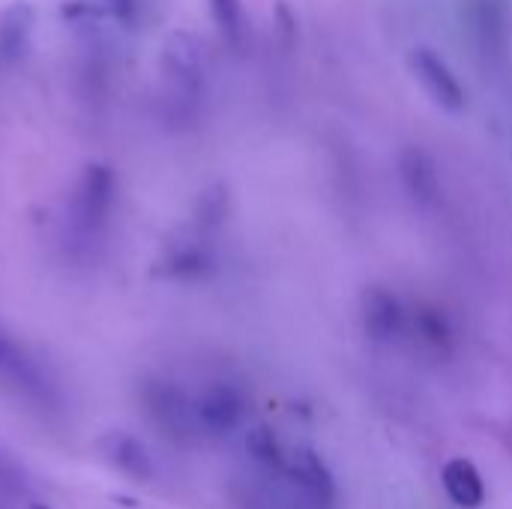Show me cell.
I'll return each instance as SVG.
<instances>
[{
    "mask_svg": "<svg viewBox=\"0 0 512 509\" xmlns=\"http://www.w3.org/2000/svg\"><path fill=\"white\" fill-rule=\"evenodd\" d=\"M36 9L27 0H15L0 12V66H15L33 39Z\"/></svg>",
    "mask_w": 512,
    "mask_h": 509,
    "instance_id": "8992f818",
    "label": "cell"
},
{
    "mask_svg": "<svg viewBox=\"0 0 512 509\" xmlns=\"http://www.w3.org/2000/svg\"><path fill=\"white\" fill-rule=\"evenodd\" d=\"M93 3L105 12V18H111L123 27H132L138 21V12H141L138 0H93Z\"/></svg>",
    "mask_w": 512,
    "mask_h": 509,
    "instance_id": "4fadbf2b",
    "label": "cell"
},
{
    "mask_svg": "<svg viewBox=\"0 0 512 509\" xmlns=\"http://www.w3.org/2000/svg\"><path fill=\"white\" fill-rule=\"evenodd\" d=\"M414 69H417V78L423 81V87L444 105V108H462L465 105V87L459 84V78L453 75V69L438 57L432 54L429 48H420L414 54Z\"/></svg>",
    "mask_w": 512,
    "mask_h": 509,
    "instance_id": "52a82bcc",
    "label": "cell"
},
{
    "mask_svg": "<svg viewBox=\"0 0 512 509\" xmlns=\"http://www.w3.org/2000/svg\"><path fill=\"white\" fill-rule=\"evenodd\" d=\"M195 402V423L204 435H228L240 426L246 414V399L234 384H210L198 393Z\"/></svg>",
    "mask_w": 512,
    "mask_h": 509,
    "instance_id": "7a4b0ae2",
    "label": "cell"
},
{
    "mask_svg": "<svg viewBox=\"0 0 512 509\" xmlns=\"http://www.w3.org/2000/svg\"><path fill=\"white\" fill-rule=\"evenodd\" d=\"M99 453H102V459L111 468H117L129 480L144 483V480L153 477V459H150L147 447L135 435H129V432H108V435H102L99 438Z\"/></svg>",
    "mask_w": 512,
    "mask_h": 509,
    "instance_id": "5b68a950",
    "label": "cell"
},
{
    "mask_svg": "<svg viewBox=\"0 0 512 509\" xmlns=\"http://www.w3.org/2000/svg\"><path fill=\"white\" fill-rule=\"evenodd\" d=\"M441 477H444V489H447V495H450V501H453L456 507H483V501H486V486H483V477H480V471L474 468V462H468V459H453V462H447V468H444Z\"/></svg>",
    "mask_w": 512,
    "mask_h": 509,
    "instance_id": "9c48e42d",
    "label": "cell"
},
{
    "mask_svg": "<svg viewBox=\"0 0 512 509\" xmlns=\"http://www.w3.org/2000/svg\"><path fill=\"white\" fill-rule=\"evenodd\" d=\"M27 509H51V507H45V504H30Z\"/></svg>",
    "mask_w": 512,
    "mask_h": 509,
    "instance_id": "5bb4252c",
    "label": "cell"
},
{
    "mask_svg": "<svg viewBox=\"0 0 512 509\" xmlns=\"http://www.w3.org/2000/svg\"><path fill=\"white\" fill-rule=\"evenodd\" d=\"M282 474L288 477V483H291L294 495L300 498L303 509H333L336 486H333L327 465L315 453H297L291 462L285 459Z\"/></svg>",
    "mask_w": 512,
    "mask_h": 509,
    "instance_id": "3957f363",
    "label": "cell"
},
{
    "mask_svg": "<svg viewBox=\"0 0 512 509\" xmlns=\"http://www.w3.org/2000/svg\"><path fill=\"white\" fill-rule=\"evenodd\" d=\"M246 450L252 456V462L264 471H273V474H282L285 471V456H282V447L276 441V435L267 429V426H255L246 438Z\"/></svg>",
    "mask_w": 512,
    "mask_h": 509,
    "instance_id": "8fae6325",
    "label": "cell"
},
{
    "mask_svg": "<svg viewBox=\"0 0 512 509\" xmlns=\"http://www.w3.org/2000/svg\"><path fill=\"white\" fill-rule=\"evenodd\" d=\"M210 3V15L219 27V33L231 42H237L243 36V6L240 0H207Z\"/></svg>",
    "mask_w": 512,
    "mask_h": 509,
    "instance_id": "7c38bea8",
    "label": "cell"
},
{
    "mask_svg": "<svg viewBox=\"0 0 512 509\" xmlns=\"http://www.w3.org/2000/svg\"><path fill=\"white\" fill-rule=\"evenodd\" d=\"M0 372L6 378H12L18 387L30 390V393H39L42 390V375L39 369L30 363V357L0 330Z\"/></svg>",
    "mask_w": 512,
    "mask_h": 509,
    "instance_id": "30bf717a",
    "label": "cell"
},
{
    "mask_svg": "<svg viewBox=\"0 0 512 509\" xmlns=\"http://www.w3.org/2000/svg\"><path fill=\"white\" fill-rule=\"evenodd\" d=\"M162 66L168 81L180 93L192 90V84L201 78V54L195 39L189 33H171L168 42L162 45Z\"/></svg>",
    "mask_w": 512,
    "mask_h": 509,
    "instance_id": "ba28073f",
    "label": "cell"
},
{
    "mask_svg": "<svg viewBox=\"0 0 512 509\" xmlns=\"http://www.w3.org/2000/svg\"><path fill=\"white\" fill-rule=\"evenodd\" d=\"M144 402L150 417L171 435L177 438H189L192 432H198L195 423V402L186 399L177 387L171 384H150L144 390Z\"/></svg>",
    "mask_w": 512,
    "mask_h": 509,
    "instance_id": "277c9868",
    "label": "cell"
},
{
    "mask_svg": "<svg viewBox=\"0 0 512 509\" xmlns=\"http://www.w3.org/2000/svg\"><path fill=\"white\" fill-rule=\"evenodd\" d=\"M117 174L105 162H87L66 201V228L78 246L102 243L114 207H117Z\"/></svg>",
    "mask_w": 512,
    "mask_h": 509,
    "instance_id": "6da1fadb",
    "label": "cell"
}]
</instances>
